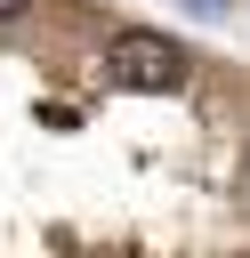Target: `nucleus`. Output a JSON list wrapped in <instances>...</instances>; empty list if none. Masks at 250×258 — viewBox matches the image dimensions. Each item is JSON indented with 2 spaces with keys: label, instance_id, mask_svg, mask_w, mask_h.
Segmentation results:
<instances>
[{
  "label": "nucleus",
  "instance_id": "nucleus-1",
  "mask_svg": "<svg viewBox=\"0 0 250 258\" xmlns=\"http://www.w3.org/2000/svg\"><path fill=\"white\" fill-rule=\"evenodd\" d=\"M105 64H113V81H121V89H177V81H185V48H177V40H161V32H145V24L113 32Z\"/></svg>",
  "mask_w": 250,
  "mask_h": 258
},
{
  "label": "nucleus",
  "instance_id": "nucleus-3",
  "mask_svg": "<svg viewBox=\"0 0 250 258\" xmlns=\"http://www.w3.org/2000/svg\"><path fill=\"white\" fill-rule=\"evenodd\" d=\"M194 8H218V0H194Z\"/></svg>",
  "mask_w": 250,
  "mask_h": 258
},
{
  "label": "nucleus",
  "instance_id": "nucleus-2",
  "mask_svg": "<svg viewBox=\"0 0 250 258\" xmlns=\"http://www.w3.org/2000/svg\"><path fill=\"white\" fill-rule=\"evenodd\" d=\"M8 16H24V0H0V24H8Z\"/></svg>",
  "mask_w": 250,
  "mask_h": 258
}]
</instances>
